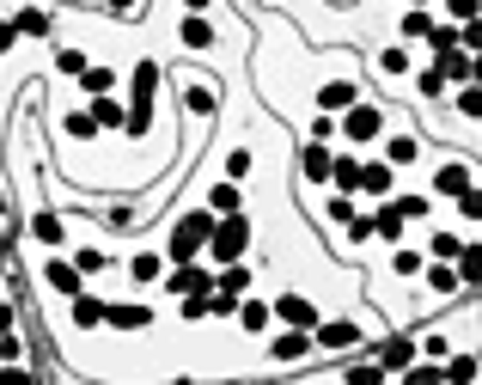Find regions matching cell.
<instances>
[{
  "mask_svg": "<svg viewBox=\"0 0 482 385\" xmlns=\"http://www.w3.org/2000/svg\"><path fill=\"white\" fill-rule=\"evenodd\" d=\"M207 257H214V263H239L244 251H250V220H244L239 209L233 214H220V220H214V233H207Z\"/></svg>",
  "mask_w": 482,
  "mask_h": 385,
  "instance_id": "cell-1",
  "label": "cell"
},
{
  "mask_svg": "<svg viewBox=\"0 0 482 385\" xmlns=\"http://www.w3.org/2000/svg\"><path fill=\"white\" fill-rule=\"evenodd\" d=\"M207 233H214V209L183 214V220L172 227V239H165V257H172V263H190V257H202Z\"/></svg>",
  "mask_w": 482,
  "mask_h": 385,
  "instance_id": "cell-2",
  "label": "cell"
},
{
  "mask_svg": "<svg viewBox=\"0 0 482 385\" xmlns=\"http://www.w3.org/2000/svg\"><path fill=\"white\" fill-rule=\"evenodd\" d=\"M153 98H159V62H140L135 68V110L123 116L129 135H147L153 129Z\"/></svg>",
  "mask_w": 482,
  "mask_h": 385,
  "instance_id": "cell-3",
  "label": "cell"
},
{
  "mask_svg": "<svg viewBox=\"0 0 482 385\" xmlns=\"http://www.w3.org/2000/svg\"><path fill=\"white\" fill-rule=\"evenodd\" d=\"M379 129H385V116L373 105H360V98L348 105V116H342V135L348 141H379Z\"/></svg>",
  "mask_w": 482,
  "mask_h": 385,
  "instance_id": "cell-4",
  "label": "cell"
},
{
  "mask_svg": "<svg viewBox=\"0 0 482 385\" xmlns=\"http://www.w3.org/2000/svg\"><path fill=\"white\" fill-rule=\"evenodd\" d=\"M165 287H172L177 300H183V294H202V287H214V276H207L202 257H190V263H177L172 276H165Z\"/></svg>",
  "mask_w": 482,
  "mask_h": 385,
  "instance_id": "cell-5",
  "label": "cell"
},
{
  "mask_svg": "<svg viewBox=\"0 0 482 385\" xmlns=\"http://www.w3.org/2000/svg\"><path fill=\"white\" fill-rule=\"evenodd\" d=\"M269 312H275L281 324H293V330H311V324H317V306H311L306 294H281Z\"/></svg>",
  "mask_w": 482,
  "mask_h": 385,
  "instance_id": "cell-6",
  "label": "cell"
},
{
  "mask_svg": "<svg viewBox=\"0 0 482 385\" xmlns=\"http://www.w3.org/2000/svg\"><path fill=\"white\" fill-rule=\"evenodd\" d=\"M311 343H317V349H354V343H360V324H348V318H336V324H311Z\"/></svg>",
  "mask_w": 482,
  "mask_h": 385,
  "instance_id": "cell-7",
  "label": "cell"
},
{
  "mask_svg": "<svg viewBox=\"0 0 482 385\" xmlns=\"http://www.w3.org/2000/svg\"><path fill=\"white\" fill-rule=\"evenodd\" d=\"M300 172H306V184H330V147H324V141H306Z\"/></svg>",
  "mask_w": 482,
  "mask_h": 385,
  "instance_id": "cell-8",
  "label": "cell"
},
{
  "mask_svg": "<svg viewBox=\"0 0 482 385\" xmlns=\"http://www.w3.org/2000/svg\"><path fill=\"white\" fill-rule=\"evenodd\" d=\"M104 324H110V330H147L153 312H147V306H104Z\"/></svg>",
  "mask_w": 482,
  "mask_h": 385,
  "instance_id": "cell-9",
  "label": "cell"
},
{
  "mask_svg": "<svg viewBox=\"0 0 482 385\" xmlns=\"http://www.w3.org/2000/svg\"><path fill=\"white\" fill-rule=\"evenodd\" d=\"M244 324V330H250V337H263V330H269V324H275V312H269V306H263V300H244L239 294V312H233Z\"/></svg>",
  "mask_w": 482,
  "mask_h": 385,
  "instance_id": "cell-10",
  "label": "cell"
},
{
  "mask_svg": "<svg viewBox=\"0 0 482 385\" xmlns=\"http://www.w3.org/2000/svg\"><path fill=\"white\" fill-rule=\"evenodd\" d=\"M306 349H311V330H293V324H287L275 343H269V355H275V361H300Z\"/></svg>",
  "mask_w": 482,
  "mask_h": 385,
  "instance_id": "cell-11",
  "label": "cell"
},
{
  "mask_svg": "<svg viewBox=\"0 0 482 385\" xmlns=\"http://www.w3.org/2000/svg\"><path fill=\"white\" fill-rule=\"evenodd\" d=\"M123 116H129V110L116 105V92H92V123H98V129H123Z\"/></svg>",
  "mask_w": 482,
  "mask_h": 385,
  "instance_id": "cell-12",
  "label": "cell"
},
{
  "mask_svg": "<svg viewBox=\"0 0 482 385\" xmlns=\"http://www.w3.org/2000/svg\"><path fill=\"white\" fill-rule=\"evenodd\" d=\"M43 281H49V287H55V294H68V300H73V294H80V281H86V276H80V270H73V263H62V257H55V263H49V270H43Z\"/></svg>",
  "mask_w": 482,
  "mask_h": 385,
  "instance_id": "cell-13",
  "label": "cell"
},
{
  "mask_svg": "<svg viewBox=\"0 0 482 385\" xmlns=\"http://www.w3.org/2000/svg\"><path fill=\"white\" fill-rule=\"evenodd\" d=\"M440 73H446V80H470V73H477L470 49H458V43H452V49H440Z\"/></svg>",
  "mask_w": 482,
  "mask_h": 385,
  "instance_id": "cell-14",
  "label": "cell"
},
{
  "mask_svg": "<svg viewBox=\"0 0 482 385\" xmlns=\"http://www.w3.org/2000/svg\"><path fill=\"white\" fill-rule=\"evenodd\" d=\"M434 190H440V196H464V190H470V166H440V172H434Z\"/></svg>",
  "mask_w": 482,
  "mask_h": 385,
  "instance_id": "cell-15",
  "label": "cell"
},
{
  "mask_svg": "<svg viewBox=\"0 0 482 385\" xmlns=\"http://www.w3.org/2000/svg\"><path fill=\"white\" fill-rule=\"evenodd\" d=\"M73 324H80V330H98V324H104V300H92V294H73Z\"/></svg>",
  "mask_w": 482,
  "mask_h": 385,
  "instance_id": "cell-16",
  "label": "cell"
},
{
  "mask_svg": "<svg viewBox=\"0 0 482 385\" xmlns=\"http://www.w3.org/2000/svg\"><path fill=\"white\" fill-rule=\"evenodd\" d=\"M330 184H336L342 196H354V190H360V159H330Z\"/></svg>",
  "mask_w": 482,
  "mask_h": 385,
  "instance_id": "cell-17",
  "label": "cell"
},
{
  "mask_svg": "<svg viewBox=\"0 0 482 385\" xmlns=\"http://www.w3.org/2000/svg\"><path fill=\"white\" fill-rule=\"evenodd\" d=\"M410 361H415V343H410V337H391V343H385V355H379L385 373H391V367H410Z\"/></svg>",
  "mask_w": 482,
  "mask_h": 385,
  "instance_id": "cell-18",
  "label": "cell"
},
{
  "mask_svg": "<svg viewBox=\"0 0 482 385\" xmlns=\"http://www.w3.org/2000/svg\"><path fill=\"white\" fill-rule=\"evenodd\" d=\"M207 209H214V214H233V209H239V177L214 184V190H207Z\"/></svg>",
  "mask_w": 482,
  "mask_h": 385,
  "instance_id": "cell-19",
  "label": "cell"
},
{
  "mask_svg": "<svg viewBox=\"0 0 482 385\" xmlns=\"http://www.w3.org/2000/svg\"><path fill=\"white\" fill-rule=\"evenodd\" d=\"M373 233H379V239H403V214H397V202H385V209L373 214Z\"/></svg>",
  "mask_w": 482,
  "mask_h": 385,
  "instance_id": "cell-20",
  "label": "cell"
},
{
  "mask_svg": "<svg viewBox=\"0 0 482 385\" xmlns=\"http://www.w3.org/2000/svg\"><path fill=\"white\" fill-rule=\"evenodd\" d=\"M317 105H324V110H348V105H354V86H348V80H330V86L317 92Z\"/></svg>",
  "mask_w": 482,
  "mask_h": 385,
  "instance_id": "cell-21",
  "label": "cell"
},
{
  "mask_svg": "<svg viewBox=\"0 0 482 385\" xmlns=\"http://www.w3.org/2000/svg\"><path fill=\"white\" fill-rule=\"evenodd\" d=\"M183 43H190V49H207V43H214V25H207L202 13H190V19H183Z\"/></svg>",
  "mask_w": 482,
  "mask_h": 385,
  "instance_id": "cell-22",
  "label": "cell"
},
{
  "mask_svg": "<svg viewBox=\"0 0 482 385\" xmlns=\"http://www.w3.org/2000/svg\"><path fill=\"white\" fill-rule=\"evenodd\" d=\"M360 190L367 196H391V166H360Z\"/></svg>",
  "mask_w": 482,
  "mask_h": 385,
  "instance_id": "cell-23",
  "label": "cell"
},
{
  "mask_svg": "<svg viewBox=\"0 0 482 385\" xmlns=\"http://www.w3.org/2000/svg\"><path fill=\"white\" fill-rule=\"evenodd\" d=\"M214 287H226V294H244V287H250V270H244V263H220Z\"/></svg>",
  "mask_w": 482,
  "mask_h": 385,
  "instance_id": "cell-24",
  "label": "cell"
},
{
  "mask_svg": "<svg viewBox=\"0 0 482 385\" xmlns=\"http://www.w3.org/2000/svg\"><path fill=\"white\" fill-rule=\"evenodd\" d=\"M129 276H135L140 287H147V281H159V251H140L135 263H129Z\"/></svg>",
  "mask_w": 482,
  "mask_h": 385,
  "instance_id": "cell-25",
  "label": "cell"
},
{
  "mask_svg": "<svg viewBox=\"0 0 482 385\" xmlns=\"http://www.w3.org/2000/svg\"><path fill=\"white\" fill-rule=\"evenodd\" d=\"M80 86H86V92H116V73L110 68H80Z\"/></svg>",
  "mask_w": 482,
  "mask_h": 385,
  "instance_id": "cell-26",
  "label": "cell"
},
{
  "mask_svg": "<svg viewBox=\"0 0 482 385\" xmlns=\"http://www.w3.org/2000/svg\"><path fill=\"white\" fill-rule=\"evenodd\" d=\"M13 25H19V37H49V13H19V19H13Z\"/></svg>",
  "mask_w": 482,
  "mask_h": 385,
  "instance_id": "cell-27",
  "label": "cell"
},
{
  "mask_svg": "<svg viewBox=\"0 0 482 385\" xmlns=\"http://www.w3.org/2000/svg\"><path fill=\"white\" fill-rule=\"evenodd\" d=\"M31 233L43 239V245H62V220H55V214H37V220H31Z\"/></svg>",
  "mask_w": 482,
  "mask_h": 385,
  "instance_id": "cell-28",
  "label": "cell"
},
{
  "mask_svg": "<svg viewBox=\"0 0 482 385\" xmlns=\"http://www.w3.org/2000/svg\"><path fill=\"white\" fill-rule=\"evenodd\" d=\"M385 153H391V166H410V159L421 153V147H415L410 135H397V141H385Z\"/></svg>",
  "mask_w": 482,
  "mask_h": 385,
  "instance_id": "cell-29",
  "label": "cell"
},
{
  "mask_svg": "<svg viewBox=\"0 0 482 385\" xmlns=\"http://www.w3.org/2000/svg\"><path fill=\"white\" fill-rule=\"evenodd\" d=\"M68 135H73V141H92V135H98V123H92V110H80V116H68Z\"/></svg>",
  "mask_w": 482,
  "mask_h": 385,
  "instance_id": "cell-30",
  "label": "cell"
},
{
  "mask_svg": "<svg viewBox=\"0 0 482 385\" xmlns=\"http://www.w3.org/2000/svg\"><path fill=\"white\" fill-rule=\"evenodd\" d=\"M427 287H434V294H452V287H458V276H452L446 263H434V270H427Z\"/></svg>",
  "mask_w": 482,
  "mask_h": 385,
  "instance_id": "cell-31",
  "label": "cell"
},
{
  "mask_svg": "<svg viewBox=\"0 0 482 385\" xmlns=\"http://www.w3.org/2000/svg\"><path fill=\"white\" fill-rule=\"evenodd\" d=\"M415 86H421V92H427V98H440V92H446L452 80H446V73H440V68H427V73H421V80H415Z\"/></svg>",
  "mask_w": 482,
  "mask_h": 385,
  "instance_id": "cell-32",
  "label": "cell"
},
{
  "mask_svg": "<svg viewBox=\"0 0 482 385\" xmlns=\"http://www.w3.org/2000/svg\"><path fill=\"white\" fill-rule=\"evenodd\" d=\"M470 373H477V361H470V355H458V361L440 367V380H470Z\"/></svg>",
  "mask_w": 482,
  "mask_h": 385,
  "instance_id": "cell-33",
  "label": "cell"
},
{
  "mask_svg": "<svg viewBox=\"0 0 482 385\" xmlns=\"http://www.w3.org/2000/svg\"><path fill=\"white\" fill-rule=\"evenodd\" d=\"M183 98H190V110H207V116H214V86H190Z\"/></svg>",
  "mask_w": 482,
  "mask_h": 385,
  "instance_id": "cell-34",
  "label": "cell"
},
{
  "mask_svg": "<svg viewBox=\"0 0 482 385\" xmlns=\"http://www.w3.org/2000/svg\"><path fill=\"white\" fill-rule=\"evenodd\" d=\"M397 214H403V220H421V214H427V196H397Z\"/></svg>",
  "mask_w": 482,
  "mask_h": 385,
  "instance_id": "cell-35",
  "label": "cell"
},
{
  "mask_svg": "<svg viewBox=\"0 0 482 385\" xmlns=\"http://www.w3.org/2000/svg\"><path fill=\"white\" fill-rule=\"evenodd\" d=\"M458 251H464V239H452V233H440V239H434V257H440V263H452Z\"/></svg>",
  "mask_w": 482,
  "mask_h": 385,
  "instance_id": "cell-36",
  "label": "cell"
},
{
  "mask_svg": "<svg viewBox=\"0 0 482 385\" xmlns=\"http://www.w3.org/2000/svg\"><path fill=\"white\" fill-rule=\"evenodd\" d=\"M73 270H80V276H98V270H104V251H80V257H73Z\"/></svg>",
  "mask_w": 482,
  "mask_h": 385,
  "instance_id": "cell-37",
  "label": "cell"
},
{
  "mask_svg": "<svg viewBox=\"0 0 482 385\" xmlns=\"http://www.w3.org/2000/svg\"><path fill=\"white\" fill-rule=\"evenodd\" d=\"M379 68H385V73H410V56H403V49H385Z\"/></svg>",
  "mask_w": 482,
  "mask_h": 385,
  "instance_id": "cell-38",
  "label": "cell"
},
{
  "mask_svg": "<svg viewBox=\"0 0 482 385\" xmlns=\"http://www.w3.org/2000/svg\"><path fill=\"white\" fill-rule=\"evenodd\" d=\"M427 25H434L427 13H410V19H403V37H427Z\"/></svg>",
  "mask_w": 482,
  "mask_h": 385,
  "instance_id": "cell-39",
  "label": "cell"
},
{
  "mask_svg": "<svg viewBox=\"0 0 482 385\" xmlns=\"http://www.w3.org/2000/svg\"><path fill=\"white\" fill-rule=\"evenodd\" d=\"M244 172H250V147H239V153L226 159V177H244Z\"/></svg>",
  "mask_w": 482,
  "mask_h": 385,
  "instance_id": "cell-40",
  "label": "cell"
},
{
  "mask_svg": "<svg viewBox=\"0 0 482 385\" xmlns=\"http://www.w3.org/2000/svg\"><path fill=\"white\" fill-rule=\"evenodd\" d=\"M477 105H482V98H477V86L464 80V92H458V110H464V116H477Z\"/></svg>",
  "mask_w": 482,
  "mask_h": 385,
  "instance_id": "cell-41",
  "label": "cell"
},
{
  "mask_svg": "<svg viewBox=\"0 0 482 385\" xmlns=\"http://www.w3.org/2000/svg\"><path fill=\"white\" fill-rule=\"evenodd\" d=\"M421 270V251H397V276H415Z\"/></svg>",
  "mask_w": 482,
  "mask_h": 385,
  "instance_id": "cell-42",
  "label": "cell"
},
{
  "mask_svg": "<svg viewBox=\"0 0 482 385\" xmlns=\"http://www.w3.org/2000/svg\"><path fill=\"white\" fill-rule=\"evenodd\" d=\"M403 373H410L415 385H434V380H440V367H415V361H410V367H403Z\"/></svg>",
  "mask_w": 482,
  "mask_h": 385,
  "instance_id": "cell-43",
  "label": "cell"
},
{
  "mask_svg": "<svg viewBox=\"0 0 482 385\" xmlns=\"http://www.w3.org/2000/svg\"><path fill=\"white\" fill-rule=\"evenodd\" d=\"M452 19H464V25H470V19H477V0H452Z\"/></svg>",
  "mask_w": 482,
  "mask_h": 385,
  "instance_id": "cell-44",
  "label": "cell"
},
{
  "mask_svg": "<svg viewBox=\"0 0 482 385\" xmlns=\"http://www.w3.org/2000/svg\"><path fill=\"white\" fill-rule=\"evenodd\" d=\"M13 43H19V25H13V19H6V25H0V56H6V49H13Z\"/></svg>",
  "mask_w": 482,
  "mask_h": 385,
  "instance_id": "cell-45",
  "label": "cell"
},
{
  "mask_svg": "<svg viewBox=\"0 0 482 385\" xmlns=\"http://www.w3.org/2000/svg\"><path fill=\"white\" fill-rule=\"evenodd\" d=\"M110 13H135V0H110Z\"/></svg>",
  "mask_w": 482,
  "mask_h": 385,
  "instance_id": "cell-46",
  "label": "cell"
},
{
  "mask_svg": "<svg viewBox=\"0 0 482 385\" xmlns=\"http://www.w3.org/2000/svg\"><path fill=\"white\" fill-rule=\"evenodd\" d=\"M183 6H190V13H202V6H207V0H183Z\"/></svg>",
  "mask_w": 482,
  "mask_h": 385,
  "instance_id": "cell-47",
  "label": "cell"
},
{
  "mask_svg": "<svg viewBox=\"0 0 482 385\" xmlns=\"http://www.w3.org/2000/svg\"><path fill=\"white\" fill-rule=\"evenodd\" d=\"M410 6H421V0H410Z\"/></svg>",
  "mask_w": 482,
  "mask_h": 385,
  "instance_id": "cell-48",
  "label": "cell"
}]
</instances>
